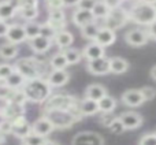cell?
Segmentation results:
<instances>
[{"instance_id": "6da1fadb", "label": "cell", "mask_w": 156, "mask_h": 145, "mask_svg": "<svg viewBox=\"0 0 156 145\" xmlns=\"http://www.w3.org/2000/svg\"><path fill=\"white\" fill-rule=\"evenodd\" d=\"M22 92H23L26 100L34 103H41L47 100L51 94V86L47 81H43L40 78H34V80L25 81L23 86H22Z\"/></svg>"}, {"instance_id": "7a4b0ae2", "label": "cell", "mask_w": 156, "mask_h": 145, "mask_svg": "<svg viewBox=\"0 0 156 145\" xmlns=\"http://www.w3.org/2000/svg\"><path fill=\"white\" fill-rule=\"evenodd\" d=\"M132 21L140 25H151L152 22L156 21V5L151 3H144V2H137L134 7L129 11L127 14Z\"/></svg>"}, {"instance_id": "3957f363", "label": "cell", "mask_w": 156, "mask_h": 145, "mask_svg": "<svg viewBox=\"0 0 156 145\" xmlns=\"http://www.w3.org/2000/svg\"><path fill=\"white\" fill-rule=\"evenodd\" d=\"M40 62L34 59H21L15 63L14 70L22 75L26 81L34 80V78H40V74H43L40 70Z\"/></svg>"}, {"instance_id": "277c9868", "label": "cell", "mask_w": 156, "mask_h": 145, "mask_svg": "<svg viewBox=\"0 0 156 145\" xmlns=\"http://www.w3.org/2000/svg\"><path fill=\"white\" fill-rule=\"evenodd\" d=\"M48 119L52 122L54 127H67L76 121L73 115L69 112V110H49L47 111Z\"/></svg>"}, {"instance_id": "5b68a950", "label": "cell", "mask_w": 156, "mask_h": 145, "mask_svg": "<svg viewBox=\"0 0 156 145\" xmlns=\"http://www.w3.org/2000/svg\"><path fill=\"white\" fill-rule=\"evenodd\" d=\"M127 12L125 10H122L121 7H116L110 10V14L107 15V18L104 19V27H108V29L114 30L118 29V27H122L127 21Z\"/></svg>"}, {"instance_id": "8992f818", "label": "cell", "mask_w": 156, "mask_h": 145, "mask_svg": "<svg viewBox=\"0 0 156 145\" xmlns=\"http://www.w3.org/2000/svg\"><path fill=\"white\" fill-rule=\"evenodd\" d=\"M25 108L23 104H18V103H11V101H5V105L3 108H0V114L3 115L4 119L12 122L14 119L21 118L23 116Z\"/></svg>"}, {"instance_id": "52a82bcc", "label": "cell", "mask_w": 156, "mask_h": 145, "mask_svg": "<svg viewBox=\"0 0 156 145\" xmlns=\"http://www.w3.org/2000/svg\"><path fill=\"white\" fill-rule=\"evenodd\" d=\"M73 145H104L101 136L93 132L78 133L73 140Z\"/></svg>"}, {"instance_id": "ba28073f", "label": "cell", "mask_w": 156, "mask_h": 145, "mask_svg": "<svg viewBox=\"0 0 156 145\" xmlns=\"http://www.w3.org/2000/svg\"><path fill=\"white\" fill-rule=\"evenodd\" d=\"M74 103V99L70 96H65V94H58L48 100L45 105V110H69L70 105Z\"/></svg>"}, {"instance_id": "9c48e42d", "label": "cell", "mask_w": 156, "mask_h": 145, "mask_svg": "<svg viewBox=\"0 0 156 145\" xmlns=\"http://www.w3.org/2000/svg\"><path fill=\"white\" fill-rule=\"evenodd\" d=\"M148 38H149L148 33H147L145 30H143V29H132V30H129V32L126 33V36H125L126 43L129 44V45H132V47L144 45V44H147Z\"/></svg>"}, {"instance_id": "30bf717a", "label": "cell", "mask_w": 156, "mask_h": 145, "mask_svg": "<svg viewBox=\"0 0 156 145\" xmlns=\"http://www.w3.org/2000/svg\"><path fill=\"white\" fill-rule=\"evenodd\" d=\"M88 70L92 74H96V75H103V74H107L110 71V59L105 56L101 58H97V59H92L88 62Z\"/></svg>"}, {"instance_id": "8fae6325", "label": "cell", "mask_w": 156, "mask_h": 145, "mask_svg": "<svg viewBox=\"0 0 156 145\" xmlns=\"http://www.w3.org/2000/svg\"><path fill=\"white\" fill-rule=\"evenodd\" d=\"M7 37L8 43L11 44H21L23 41H26V33H25V29L22 25H8V30H7Z\"/></svg>"}, {"instance_id": "7c38bea8", "label": "cell", "mask_w": 156, "mask_h": 145, "mask_svg": "<svg viewBox=\"0 0 156 145\" xmlns=\"http://www.w3.org/2000/svg\"><path fill=\"white\" fill-rule=\"evenodd\" d=\"M30 132H32V126H30L29 122H27L23 116L16 118L11 122V133H12L14 136H16V137H19L21 140L25 136L29 134Z\"/></svg>"}, {"instance_id": "4fadbf2b", "label": "cell", "mask_w": 156, "mask_h": 145, "mask_svg": "<svg viewBox=\"0 0 156 145\" xmlns=\"http://www.w3.org/2000/svg\"><path fill=\"white\" fill-rule=\"evenodd\" d=\"M119 119H121L122 125L125 126V129L129 130L137 129V127H140L143 125V116L137 112H132V111L130 112H123L119 116Z\"/></svg>"}, {"instance_id": "5bb4252c", "label": "cell", "mask_w": 156, "mask_h": 145, "mask_svg": "<svg viewBox=\"0 0 156 145\" xmlns=\"http://www.w3.org/2000/svg\"><path fill=\"white\" fill-rule=\"evenodd\" d=\"M116 40V36H115V32L108 27H100L99 32H97L96 37H94V41L97 44H100L101 47H108Z\"/></svg>"}, {"instance_id": "9a60e30c", "label": "cell", "mask_w": 156, "mask_h": 145, "mask_svg": "<svg viewBox=\"0 0 156 145\" xmlns=\"http://www.w3.org/2000/svg\"><path fill=\"white\" fill-rule=\"evenodd\" d=\"M122 100L129 107H138V105H141L144 103L140 89H129V90H126L122 94Z\"/></svg>"}, {"instance_id": "2e32d148", "label": "cell", "mask_w": 156, "mask_h": 145, "mask_svg": "<svg viewBox=\"0 0 156 145\" xmlns=\"http://www.w3.org/2000/svg\"><path fill=\"white\" fill-rule=\"evenodd\" d=\"M52 130H54V125H52V122L48 118L37 119L32 126V132L38 136H43V137H47Z\"/></svg>"}, {"instance_id": "e0dca14e", "label": "cell", "mask_w": 156, "mask_h": 145, "mask_svg": "<svg viewBox=\"0 0 156 145\" xmlns=\"http://www.w3.org/2000/svg\"><path fill=\"white\" fill-rule=\"evenodd\" d=\"M82 55L88 60L101 58V56H104V47H101L100 44H97L96 41H92L90 44H88V45L83 48Z\"/></svg>"}, {"instance_id": "ac0fdd59", "label": "cell", "mask_w": 156, "mask_h": 145, "mask_svg": "<svg viewBox=\"0 0 156 145\" xmlns=\"http://www.w3.org/2000/svg\"><path fill=\"white\" fill-rule=\"evenodd\" d=\"M73 22L77 25V26L82 27V26H85V25L90 23V22H94L93 14H92V11L78 8V10H76L73 14Z\"/></svg>"}, {"instance_id": "d6986e66", "label": "cell", "mask_w": 156, "mask_h": 145, "mask_svg": "<svg viewBox=\"0 0 156 145\" xmlns=\"http://www.w3.org/2000/svg\"><path fill=\"white\" fill-rule=\"evenodd\" d=\"M69 81V72L66 70H54L48 75L49 86H62Z\"/></svg>"}, {"instance_id": "ffe728a7", "label": "cell", "mask_w": 156, "mask_h": 145, "mask_svg": "<svg viewBox=\"0 0 156 145\" xmlns=\"http://www.w3.org/2000/svg\"><path fill=\"white\" fill-rule=\"evenodd\" d=\"M30 41V47H32V49L34 52H37V54H44V52H47L49 48H51V40H48V38L43 37V36H37V37L32 38Z\"/></svg>"}, {"instance_id": "44dd1931", "label": "cell", "mask_w": 156, "mask_h": 145, "mask_svg": "<svg viewBox=\"0 0 156 145\" xmlns=\"http://www.w3.org/2000/svg\"><path fill=\"white\" fill-rule=\"evenodd\" d=\"M105 94H107L105 88H103L101 85H97V83H93V85H89L88 88H86L85 99H90V100H94V101H99Z\"/></svg>"}, {"instance_id": "7402d4cb", "label": "cell", "mask_w": 156, "mask_h": 145, "mask_svg": "<svg viewBox=\"0 0 156 145\" xmlns=\"http://www.w3.org/2000/svg\"><path fill=\"white\" fill-rule=\"evenodd\" d=\"M129 69V63L123 58H111L110 59V71L114 74H123Z\"/></svg>"}, {"instance_id": "603a6c76", "label": "cell", "mask_w": 156, "mask_h": 145, "mask_svg": "<svg viewBox=\"0 0 156 145\" xmlns=\"http://www.w3.org/2000/svg\"><path fill=\"white\" fill-rule=\"evenodd\" d=\"M80 105V111L82 115H93V114L99 112V105H97V101L90 99H83L81 103H78Z\"/></svg>"}, {"instance_id": "cb8c5ba5", "label": "cell", "mask_w": 156, "mask_h": 145, "mask_svg": "<svg viewBox=\"0 0 156 145\" xmlns=\"http://www.w3.org/2000/svg\"><path fill=\"white\" fill-rule=\"evenodd\" d=\"M16 12V8L10 0H4L0 2V21H7V19L12 18Z\"/></svg>"}, {"instance_id": "d4e9b609", "label": "cell", "mask_w": 156, "mask_h": 145, "mask_svg": "<svg viewBox=\"0 0 156 145\" xmlns=\"http://www.w3.org/2000/svg\"><path fill=\"white\" fill-rule=\"evenodd\" d=\"M3 81H4L5 86H8L10 89H19V88L23 86V83H25L26 80H25L19 72H16L15 70H14L7 78H5V80H3Z\"/></svg>"}, {"instance_id": "484cf974", "label": "cell", "mask_w": 156, "mask_h": 145, "mask_svg": "<svg viewBox=\"0 0 156 145\" xmlns=\"http://www.w3.org/2000/svg\"><path fill=\"white\" fill-rule=\"evenodd\" d=\"M55 41H56L58 47H60V48H67V47H70L71 44H73L74 37L71 33L66 32V30H60V32H58L56 36H55Z\"/></svg>"}, {"instance_id": "4316f807", "label": "cell", "mask_w": 156, "mask_h": 145, "mask_svg": "<svg viewBox=\"0 0 156 145\" xmlns=\"http://www.w3.org/2000/svg\"><path fill=\"white\" fill-rule=\"evenodd\" d=\"M16 55H18V48H16L15 44L5 43L3 45H0V58L2 59H14Z\"/></svg>"}, {"instance_id": "83f0119b", "label": "cell", "mask_w": 156, "mask_h": 145, "mask_svg": "<svg viewBox=\"0 0 156 145\" xmlns=\"http://www.w3.org/2000/svg\"><path fill=\"white\" fill-rule=\"evenodd\" d=\"M97 105H99V111H101V112H111L116 107V100L114 97L105 94L104 97H101L97 101Z\"/></svg>"}, {"instance_id": "f1b7e54d", "label": "cell", "mask_w": 156, "mask_h": 145, "mask_svg": "<svg viewBox=\"0 0 156 145\" xmlns=\"http://www.w3.org/2000/svg\"><path fill=\"white\" fill-rule=\"evenodd\" d=\"M92 14H93L94 21H96V19H105L107 15L110 14V8H108L101 0H97L94 7L92 8Z\"/></svg>"}, {"instance_id": "f546056e", "label": "cell", "mask_w": 156, "mask_h": 145, "mask_svg": "<svg viewBox=\"0 0 156 145\" xmlns=\"http://www.w3.org/2000/svg\"><path fill=\"white\" fill-rule=\"evenodd\" d=\"M99 29H100V26L96 23V22H90V23H88V25L81 27V33H82V36L85 38H88V40H94Z\"/></svg>"}, {"instance_id": "4dcf8cb0", "label": "cell", "mask_w": 156, "mask_h": 145, "mask_svg": "<svg viewBox=\"0 0 156 145\" xmlns=\"http://www.w3.org/2000/svg\"><path fill=\"white\" fill-rule=\"evenodd\" d=\"M22 141H23V145H44L47 143V138L30 132L29 134L22 138Z\"/></svg>"}, {"instance_id": "1f68e13d", "label": "cell", "mask_w": 156, "mask_h": 145, "mask_svg": "<svg viewBox=\"0 0 156 145\" xmlns=\"http://www.w3.org/2000/svg\"><path fill=\"white\" fill-rule=\"evenodd\" d=\"M23 29L26 33V38H29V40L40 36V25L33 21H29L26 25H23Z\"/></svg>"}, {"instance_id": "d6a6232c", "label": "cell", "mask_w": 156, "mask_h": 145, "mask_svg": "<svg viewBox=\"0 0 156 145\" xmlns=\"http://www.w3.org/2000/svg\"><path fill=\"white\" fill-rule=\"evenodd\" d=\"M66 66H67V62H66V58H65V55H63V52L56 54L51 59V67L54 69V70H65Z\"/></svg>"}, {"instance_id": "836d02e7", "label": "cell", "mask_w": 156, "mask_h": 145, "mask_svg": "<svg viewBox=\"0 0 156 145\" xmlns=\"http://www.w3.org/2000/svg\"><path fill=\"white\" fill-rule=\"evenodd\" d=\"M63 55H65L66 58V62H67V65H76L81 60V58H82V54H81L78 49H66L65 52H63Z\"/></svg>"}, {"instance_id": "e575fe53", "label": "cell", "mask_w": 156, "mask_h": 145, "mask_svg": "<svg viewBox=\"0 0 156 145\" xmlns=\"http://www.w3.org/2000/svg\"><path fill=\"white\" fill-rule=\"evenodd\" d=\"M19 14H21V16L23 19H26V21H33V19L36 18V16L38 15V8L37 7H32V8H19Z\"/></svg>"}, {"instance_id": "d590c367", "label": "cell", "mask_w": 156, "mask_h": 145, "mask_svg": "<svg viewBox=\"0 0 156 145\" xmlns=\"http://www.w3.org/2000/svg\"><path fill=\"white\" fill-rule=\"evenodd\" d=\"M40 36H43V37H45V38H48V40L52 41L55 38V36H56V32H55L54 27L48 23L40 25Z\"/></svg>"}, {"instance_id": "8d00e7d4", "label": "cell", "mask_w": 156, "mask_h": 145, "mask_svg": "<svg viewBox=\"0 0 156 145\" xmlns=\"http://www.w3.org/2000/svg\"><path fill=\"white\" fill-rule=\"evenodd\" d=\"M108 127H110V130L114 133V134H122V133L126 130L119 118H114L112 121H111V123L108 125Z\"/></svg>"}, {"instance_id": "74e56055", "label": "cell", "mask_w": 156, "mask_h": 145, "mask_svg": "<svg viewBox=\"0 0 156 145\" xmlns=\"http://www.w3.org/2000/svg\"><path fill=\"white\" fill-rule=\"evenodd\" d=\"M49 21L52 22H65V12L60 8L49 10Z\"/></svg>"}, {"instance_id": "f35d334b", "label": "cell", "mask_w": 156, "mask_h": 145, "mask_svg": "<svg viewBox=\"0 0 156 145\" xmlns=\"http://www.w3.org/2000/svg\"><path fill=\"white\" fill-rule=\"evenodd\" d=\"M140 92H141V94H143L144 101L154 100L155 96H156V90H155V88H152V86H145V88L140 89Z\"/></svg>"}, {"instance_id": "ab89813d", "label": "cell", "mask_w": 156, "mask_h": 145, "mask_svg": "<svg viewBox=\"0 0 156 145\" xmlns=\"http://www.w3.org/2000/svg\"><path fill=\"white\" fill-rule=\"evenodd\" d=\"M12 71H14V67L11 65H8V63L0 65V80H5Z\"/></svg>"}, {"instance_id": "60d3db41", "label": "cell", "mask_w": 156, "mask_h": 145, "mask_svg": "<svg viewBox=\"0 0 156 145\" xmlns=\"http://www.w3.org/2000/svg\"><path fill=\"white\" fill-rule=\"evenodd\" d=\"M96 2H97V0H80L77 5H78V8H81V10L92 11V8L94 7Z\"/></svg>"}, {"instance_id": "b9f144b4", "label": "cell", "mask_w": 156, "mask_h": 145, "mask_svg": "<svg viewBox=\"0 0 156 145\" xmlns=\"http://www.w3.org/2000/svg\"><path fill=\"white\" fill-rule=\"evenodd\" d=\"M11 133V121L8 119H3L0 122V134L3 136H7Z\"/></svg>"}, {"instance_id": "7bdbcfd3", "label": "cell", "mask_w": 156, "mask_h": 145, "mask_svg": "<svg viewBox=\"0 0 156 145\" xmlns=\"http://www.w3.org/2000/svg\"><path fill=\"white\" fill-rule=\"evenodd\" d=\"M140 145H156V134H145L140 140Z\"/></svg>"}, {"instance_id": "ee69618b", "label": "cell", "mask_w": 156, "mask_h": 145, "mask_svg": "<svg viewBox=\"0 0 156 145\" xmlns=\"http://www.w3.org/2000/svg\"><path fill=\"white\" fill-rule=\"evenodd\" d=\"M11 92V89L8 88V86H5V83H4V81H0V99H4L5 100V97L8 96V93Z\"/></svg>"}, {"instance_id": "f6af8a7d", "label": "cell", "mask_w": 156, "mask_h": 145, "mask_svg": "<svg viewBox=\"0 0 156 145\" xmlns=\"http://www.w3.org/2000/svg\"><path fill=\"white\" fill-rule=\"evenodd\" d=\"M101 2L104 3V4L107 5L110 10H112V8L119 7V5L122 4V2H123V0H101Z\"/></svg>"}, {"instance_id": "bcb514c9", "label": "cell", "mask_w": 156, "mask_h": 145, "mask_svg": "<svg viewBox=\"0 0 156 145\" xmlns=\"http://www.w3.org/2000/svg\"><path fill=\"white\" fill-rule=\"evenodd\" d=\"M8 30V23L5 21H0V37H5Z\"/></svg>"}, {"instance_id": "7dc6e473", "label": "cell", "mask_w": 156, "mask_h": 145, "mask_svg": "<svg viewBox=\"0 0 156 145\" xmlns=\"http://www.w3.org/2000/svg\"><path fill=\"white\" fill-rule=\"evenodd\" d=\"M148 26H149V29H148V32H147V33H148V36L156 40V21L152 22V23L148 25Z\"/></svg>"}, {"instance_id": "c3c4849f", "label": "cell", "mask_w": 156, "mask_h": 145, "mask_svg": "<svg viewBox=\"0 0 156 145\" xmlns=\"http://www.w3.org/2000/svg\"><path fill=\"white\" fill-rule=\"evenodd\" d=\"M80 0H62L63 5H77Z\"/></svg>"}, {"instance_id": "681fc988", "label": "cell", "mask_w": 156, "mask_h": 145, "mask_svg": "<svg viewBox=\"0 0 156 145\" xmlns=\"http://www.w3.org/2000/svg\"><path fill=\"white\" fill-rule=\"evenodd\" d=\"M151 77L156 81V66H154V67H152V70H151Z\"/></svg>"}, {"instance_id": "f907efd6", "label": "cell", "mask_w": 156, "mask_h": 145, "mask_svg": "<svg viewBox=\"0 0 156 145\" xmlns=\"http://www.w3.org/2000/svg\"><path fill=\"white\" fill-rule=\"evenodd\" d=\"M138 2H144V3H151V4H155L156 0H138Z\"/></svg>"}, {"instance_id": "816d5d0a", "label": "cell", "mask_w": 156, "mask_h": 145, "mask_svg": "<svg viewBox=\"0 0 156 145\" xmlns=\"http://www.w3.org/2000/svg\"><path fill=\"white\" fill-rule=\"evenodd\" d=\"M44 145H58V144H56V143H52V141H47V143L44 144Z\"/></svg>"}, {"instance_id": "f5cc1de1", "label": "cell", "mask_w": 156, "mask_h": 145, "mask_svg": "<svg viewBox=\"0 0 156 145\" xmlns=\"http://www.w3.org/2000/svg\"><path fill=\"white\" fill-rule=\"evenodd\" d=\"M4 136H3V134H0V144H3V143H4Z\"/></svg>"}, {"instance_id": "db71d44e", "label": "cell", "mask_w": 156, "mask_h": 145, "mask_svg": "<svg viewBox=\"0 0 156 145\" xmlns=\"http://www.w3.org/2000/svg\"><path fill=\"white\" fill-rule=\"evenodd\" d=\"M0 81H2V80H0Z\"/></svg>"}]
</instances>
